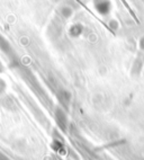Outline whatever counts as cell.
Returning <instances> with one entry per match:
<instances>
[{
	"label": "cell",
	"mask_w": 144,
	"mask_h": 160,
	"mask_svg": "<svg viewBox=\"0 0 144 160\" xmlns=\"http://www.w3.org/2000/svg\"><path fill=\"white\" fill-rule=\"evenodd\" d=\"M94 8L101 16H107L112 12L113 5L110 0H94Z\"/></svg>",
	"instance_id": "6da1fadb"
},
{
	"label": "cell",
	"mask_w": 144,
	"mask_h": 160,
	"mask_svg": "<svg viewBox=\"0 0 144 160\" xmlns=\"http://www.w3.org/2000/svg\"><path fill=\"white\" fill-rule=\"evenodd\" d=\"M82 31H84V27H82L80 24H73V25L70 27L69 33L72 37H77L82 33Z\"/></svg>",
	"instance_id": "7a4b0ae2"
},
{
	"label": "cell",
	"mask_w": 144,
	"mask_h": 160,
	"mask_svg": "<svg viewBox=\"0 0 144 160\" xmlns=\"http://www.w3.org/2000/svg\"><path fill=\"white\" fill-rule=\"evenodd\" d=\"M72 14H73V10H72L70 7L65 6V7H63V8H61V15H62L64 18H70L72 16Z\"/></svg>",
	"instance_id": "3957f363"
}]
</instances>
